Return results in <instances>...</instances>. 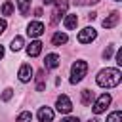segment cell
Returning <instances> with one entry per match:
<instances>
[{
  "mask_svg": "<svg viewBox=\"0 0 122 122\" xmlns=\"http://www.w3.org/2000/svg\"><path fill=\"white\" fill-rule=\"evenodd\" d=\"M21 48H23V38H21V36H15V38L11 40V50H13V51H19Z\"/></svg>",
  "mask_w": 122,
  "mask_h": 122,
  "instance_id": "ac0fdd59",
  "label": "cell"
},
{
  "mask_svg": "<svg viewBox=\"0 0 122 122\" xmlns=\"http://www.w3.org/2000/svg\"><path fill=\"white\" fill-rule=\"evenodd\" d=\"M63 25H65L67 29H76V25H78V17H76V13H69V15L65 17Z\"/></svg>",
  "mask_w": 122,
  "mask_h": 122,
  "instance_id": "4fadbf2b",
  "label": "cell"
},
{
  "mask_svg": "<svg viewBox=\"0 0 122 122\" xmlns=\"http://www.w3.org/2000/svg\"><path fill=\"white\" fill-rule=\"evenodd\" d=\"M32 120V114L29 112V111H23L19 116H17V122H30Z\"/></svg>",
  "mask_w": 122,
  "mask_h": 122,
  "instance_id": "44dd1931",
  "label": "cell"
},
{
  "mask_svg": "<svg viewBox=\"0 0 122 122\" xmlns=\"http://www.w3.org/2000/svg\"><path fill=\"white\" fill-rule=\"evenodd\" d=\"M34 15H36V17H40V15H42V10H40V8H38V10H34Z\"/></svg>",
  "mask_w": 122,
  "mask_h": 122,
  "instance_id": "83f0119b",
  "label": "cell"
},
{
  "mask_svg": "<svg viewBox=\"0 0 122 122\" xmlns=\"http://www.w3.org/2000/svg\"><path fill=\"white\" fill-rule=\"evenodd\" d=\"M13 13V4L11 2H4L2 6V15H11Z\"/></svg>",
  "mask_w": 122,
  "mask_h": 122,
  "instance_id": "ffe728a7",
  "label": "cell"
},
{
  "mask_svg": "<svg viewBox=\"0 0 122 122\" xmlns=\"http://www.w3.org/2000/svg\"><path fill=\"white\" fill-rule=\"evenodd\" d=\"M6 27H8L6 19H0V34H2V32H6Z\"/></svg>",
  "mask_w": 122,
  "mask_h": 122,
  "instance_id": "d4e9b609",
  "label": "cell"
},
{
  "mask_svg": "<svg viewBox=\"0 0 122 122\" xmlns=\"http://www.w3.org/2000/svg\"><path fill=\"white\" fill-rule=\"evenodd\" d=\"M92 99H93V92L82 90V105H92Z\"/></svg>",
  "mask_w": 122,
  "mask_h": 122,
  "instance_id": "e0dca14e",
  "label": "cell"
},
{
  "mask_svg": "<svg viewBox=\"0 0 122 122\" xmlns=\"http://www.w3.org/2000/svg\"><path fill=\"white\" fill-rule=\"evenodd\" d=\"M40 51H42V42H40V40H34V42H30V44H29V48H27V53H29L30 57H36V55H40Z\"/></svg>",
  "mask_w": 122,
  "mask_h": 122,
  "instance_id": "8fae6325",
  "label": "cell"
},
{
  "mask_svg": "<svg viewBox=\"0 0 122 122\" xmlns=\"http://www.w3.org/2000/svg\"><path fill=\"white\" fill-rule=\"evenodd\" d=\"M107 122H122V112L120 111H114L107 116Z\"/></svg>",
  "mask_w": 122,
  "mask_h": 122,
  "instance_id": "d6986e66",
  "label": "cell"
},
{
  "mask_svg": "<svg viewBox=\"0 0 122 122\" xmlns=\"http://www.w3.org/2000/svg\"><path fill=\"white\" fill-rule=\"evenodd\" d=\"M88 72V63L86 61H76L71 67V84H78Z\"/></svg>",
  "mask_w": 122,
  "mask_h": 122,
  "instance_id": "7a4b0ae2",
  "label": "cell"
},
{
  "mask_svg": "<svg viewBox=\"0 0 122 122\" xmlns=\"http://www.w3.org/2000/svg\"><path fill=\"white\" fill-rule=\"evenodd\" d=\"M95 36H97L95 29H93V27H86V29H82V30L78 32V42H80V44H88V42L95 40Z\"/></svg>",
  "mask_w": 122,
  "mask_h": 122,
  "instance_id": "5b68a950",
  "label": "cell"
},
{
  "mask_svg": "<svg viewBox=\"0 0 122 122\" xmlns=\"http://www.w3.org/2000/svg\"><path fill=\"white\" fill-rule=\"evenodd\" d=\"M17 6H19L21 15H29V10H30V0H17Z\"/></svg>",
  "mask_w": 122,
  "mask_h": 122,
  "instance_id": "2e32d148",
  "label": "cell"
},
{
  "mask_svg": "<svg viewBox=\"0 0 122 122\" xmlns=\"http://www.w3.org/2000/svg\"><path fill=\"white\" fill-rule=\"evenodd\" d=\"M42 2H44V4H53L55 0H42Z\"/></svg>",
  "mask_w": 122,
  "mask_h": 122,
  "instance_id": "f1b7e54d",
  "label": "cell"
},
{
  "mask_svg": "<svg viewBox=\"0 0 122 122\" xmlns=\"http://www.w3.org/2000/svg\"><path fill=\"white\" fill-rule=\"evenodd\" d=\"M114 2H120V0H114Z\"/></svg>",
  "mask_w": 122,
  "mask_h": 122,
  "instance_id": "1f68e13d",
  "label": "cell"
},
{
  "mask_svg": "<svg viewBox=\"0 0 122 122\" xmlns=\"http://www.w3.org/2000/svg\"><path fill=\"white\" fill-rule=\"evenodd\" d=\"M67 40H69V36H67L65 32H55V34L51 36V42H53V46H61V44H67Z\"/></svg>",
  "mask_w": 122,
  "mask_h": 122,
  "instance_id": "5bb4252c",
  "label": "cell"
},
{
  "mask_svg": "<svg viewBox=\"0 0 122 122\" xmlns=\"http://www.w3.org/2000/svg\"><path fill=\"white\" fill-rule=\"evenodd\" d=\"M116 65H122V50L116 51Z\"/></svg>",
  "mask_w": 122,
  "mask_h": 122,
  "instance_id": "4316f807",
  "label": "cell"
},
{
  "mask_svg": "<svg viewBox=\"0 0 122 122\" xmlns=\"http://www.w3.org/2000/svg\"><path fill=\"white\" fill-rule=\"evenodd\" d=\"M38 120L40 122H53V111L50 107H40L38 111Z\"/></svg>",
  "mask_w": 122,
  "mask_h": 122,
  "instance_id": "30bf717a",
  "label": "cell"
},
{
  "mask_svg": "<svg viewBox=\"0 0 122 122\" xmlns=\"http://www.w3.org/2000/svg\"><path fill=\"white\" fill-rule=\"evenodd\" d=\"M109 105H111V95H109V93H101V95L97 97V101L93 103V112H95V114H101V112L107 111Z\"/></svg>",
  "mask_w": 122,
  "mask_h": 122,
  "instance_id": "277c9868",
  "label": "cell"
},
{
  "mask_svg": "<svg viewBox=\"0 0 122 122\" xmlns=\"http://www.w3.org/2000/svg\"><path fill=\"white\" fill-rule=\"evenodd\" d=\"M90 122H99V120H97V118H92V120H90Z\"/></svg>",
  "mask_w": 122,
  "mask_h": 122,
  "instance_id": "4dcf8cb0",
  "label": "cell"
},
{
  "mask_svg": "<svg viewBox=\"0 0 122 122\" xmlns=\"http://www.w3.org/2000/svg\"><path fill=\"white\" fill-rule=\"evenodd\" d=\"M97 2H101V0H74L76 6H92V4H97Z\"/></svg>",
  "mask_w": 122,
  "mask_h": 122,
  "instance_id": "7402d4cb",
  "label": "cell"
},
{
  "mask_svg": "<svg viewBox=\"0 0 122 122\" xmlns=\"http://www.w3.org/2000/svg\"><path fill=\"white\" fill-rule=\"evenodd\" d=\"M11 95H13V90H11V88H8V90H4L2 99H4V101H10V99H11Z\"/></svg>",
  "mask_w": 122,
  "mask_h": 122,
  "instance_id": "cb8c5ba5",
  "label": "cell"
},
{
  "mask_svg": "<svg viewBox=\"0 0 122 122\" xmlns=\"http://www.w3.org/2000/svg\"><path fill=\"white\" fill-rule=\"evenodd\" d=\"M69 8V0H55V6H53V11H51V25H57L59 19L65 15Z\"/></svg>",
  "mask_w": 122,
  "mask_h": 122,
  "instance_id": "3957f363",
  "label": "cell"
},
{
  "mask_svg": "<svg viewBox=\"0 0 122 122\" xmlns=\"http://www.w3.org/2000/svg\"><path fill=\"white\" fill-rule=\"evenodd\" d=\"M44 71H38L36 72V92H44V88H46V82H44Z\"/></svg>",
  "mask_w": 122,
  "mask_h": 122,
  "instance_id": "9a60e30c",
  "label": "cell"
},
{
  "mask_svg": "<svg viewBox=\"0 0 122 122\" xmlns=\"http://www.w3.org/2000/svg\"><path fill=\"white\" fill-rule=\"evenodd\" d=\"M118 21H120V11H112L107 19H103V27L105 29H112V27L118 25Z\"/></svg>",
  "mask_w": 122,
  "mask_h": 122,
  "instance_id": "9c48e42d",
  "label": "cell"
},
{
  "mask_svg": "<svg viewBox=\"0 0 122 122\" xmlns=\"http://www.w3.org/2000/svg\"><path fill=\"white\" fill-rule=\"evenodd\" d=\"M44 30H46V29H44V25H42L40 21H32V23H29V27H27V34H29L30 38H38V36H42Z\"/></svg>",
  "mask_w": 122,
  "mask_h": 122,
  "instance_id": "52a82bcc",
  "label": "cell"
},
{
  "mask_svg": "<svg viewBox=\"0 0 122 122\" xmlns=\"http://www.w3.org/2000/svg\"><path fill=\"white\" fill-rule=\"evenodd\" d=\"M112 51H114V46H107V48L103 50V59H111Z\"/></svg>",
  "mask_w": 122,
  "mask_h": 122,
  "instance_id": "603a6c76",
  "label": "cell"
},
{
  "mask_svg": "<svg viewBox=\"0 0 122 122\" xmlns=\"http://www.w3.org/2000/svg\"><path fill=\"white\" fill-rule=\"evenodd\" d=\"M19 80L21 82H29L30 78H32V67L29 65V63H25V65H21V69H19Z\"/></svg>",
  "mask_w": 122,
  "mask_h": 122,
  "instance_id": "ba28073f",
  "label": "cell"
},
{
  "mask_svg": "<svg viewBox=\"0 0 122 122\" xmlns=\"http://www.w3.org/2000/svg\"><path fill=\"white\" fill-rule=\"evenodd\" d=\"M55 107H57V111L63 112V114H67V112L72 111V103H71V99H69L67 95H59L57 101H55Z\"/></svg>",
  "mask_w": 122,
  "mask_h": 122,
  "instance_id": "8992f818",
  "label": "cell"
},
{
  "mask_svg": "<svg viewBox=\"0 0 122 122\" xmlns=\"http://www.w3.org/2000/svg\"><path fill=\"white\" fill-rule=\"evenodd\" d=\"M61 122H80V120H78V116H67V118H63Z\"/></svg>",
  "mask_w": 122,
  "mask_h": 122,
  "instance_id": "484cf974",
  "label": "cell"
},
{
  "mask_svg": "<svg viewBox=\"0 0 122 122\" xmlns=\"http://www.w3.org/2000/svg\"><path fill=\"white\" fill-rule=\"evenodd\" d=\"M44 65H46V69H57V67H59V55H55V53L46 55Z\"/></svg>",
  "mask_w": 122,
  "mask_h": 122,
  "instance_id": "7c38bea8",
  "label": "cell"
},
{
  "mask_svg": "<svg viewBox=\"0 0 122 122\" xmlns=\"http://www.w3.org/2000/svg\"><path fill=\"white\" fill-rule=\"evenodd\" d=\"M120 80H122V72L118 69H109L107 67V69L99 71V74H97V84L101 88H114V86L120 84Z\"/></svg>",
  "mask_w": 122,
  "mask_h": 122,
  "instance_id": "6da1fadb",
  "label": "cell"
},
{
  "mask_svg": "<svg viewBox=\"0 0 122 122\" xmlns=\"http://www.w3.org/2000/svg\"><path fill=\"white\" fill-rule=\"evenodd\" d=\"M2 57H4V48L0 46V59H2Z\"/></svg>",
  "mask_w": 122,
  "mask_h": 122,
  "instance_id": "f546056e",
  "label": "cell"
}]
</instances>
